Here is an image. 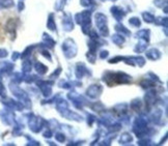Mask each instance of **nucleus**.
I'll use <instances>...</instances> for the list:
<instances>
[{"instance_id":"obj_1","label":"nucleus","mask_w":168,"mask_h":146,"mask_svg":"<svg viewBox=\"0 0 168 146\" xmlns=\"http://www.w3.org/2000/svg\"><path fill=\"white\" fill-rule=\"evenodd\" d=\"M13 5V0H0V6L1 8H9Z\"/></svg>"}]
</instances>
